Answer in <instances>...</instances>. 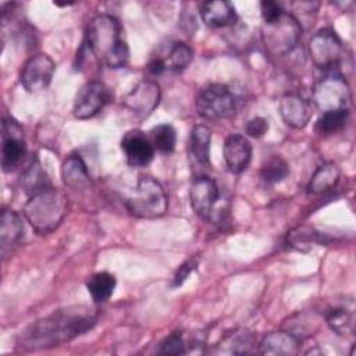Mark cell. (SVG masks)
Wrapping results in <instances>:
<instances>
[{
	"label": "cell",
	"mask_w": 356,
	"mask_h": 356,
	"mask_svg": "<svg viewBox=\"0 0 356 356\" xmlns=\"http://www.w3.org/2000/svg\"><path fill=\"white\" fill-rule=\"evenodd\" d=\"M96 320L97 313L93 307H65L26 327L19 335V343L29 349L58 346L90 330Z\"/></svg>",
	"instance_id": "cell-1"
},
{
	"label": "cell",
	"mask_w": 356,
	"mask_h": 356,
	"mask_svg": "<svg viewBox=\"0 0 356 356\" xmlns=\"http://www.w3.org/2000/svg\"><path fill=\"white\" fill-rule=\"evenodd\" d=\"M83 44L90 56L110 68L125 67L129 60L128 44L121 39V25L108 14L90 19Z\"/></svg>",
	"instance_id": "cell-2"
},
{
	"label": "cell",
	"mask_w": 356,
	"mask_h": 356,
	"mask_svg": "<svg viewBox=\"0 0 356 356\" xmlns=\"http://www.w3.org/2000/svg\"><path fill=\"white\" fill-rule=\"evenodd\" d=\"M67 209V197L50 186L28 199L24 206V216L38 234H50L60 225Z\"/></svg>",
	"instance_id": "cell-3"
},
{
	"label": "cell",
	"mask_w": 356,
	"mask_h": 356,
	"mask_svg": "<svg viewBox=\"0 0 356 356\" xmlns=\"http://www.w3.org/2000/svg\"><path fill=\"white\" fill-rule=\"evenodd\" d=\"M168 196L164 186L152 177H140L134 193L127 200L131 214L140 218H156L167 213Z\"/></svg>",
	"instance_id": "cell-4"
},
{
	"label": "cell",
	"mask_w": 356,
	"mask_h": 356,
	"mask_svg": "<svg viewBox=\"0 0 356 356\" xmlns=\"http://www.w3.org/2000/svg\"><path fill=\"white\" fill-rule=\"evenodd\" d=\"M300 36L302 26L299 21L286 10L271 21H263V44L273 56H284L289 53L298 44Z\"/></svg>",
	"instance_id": "cell-5"
},
{
	"label": "cell",
	"mask_w": 356,
	"mask_h": 356,
	"mask_svg": "<svg viewBox=\"0 0 356 356\" xmlns=\"http://www.w3.org/2000/svg\"><path fill=\"white\" fill-rule=\"evenodd\" d=\"M197 114L206 120L229 118L235 113V96L222 83H211L196 97Z\"/></svg>",
	"instance_id": "cell-6"
},
{
	"label": "cell",
	"mask_w": 356,
	"mask_h": 356,
	"mask_svg": "<svg viewBox=\"0 0 356 356\" xmlns=\"http://www.w3.org/2000/svg\"><path fill=\"white\" fill-rule=\"evenodd\" d=\"M350 92L346 81L339 74L321 78L313 90L314 104L324 113L330 110L348 108Z\"/></svg>",
	"instance_id": "cell-7"
},
{
	"label": "cell",
	"mask_w": 356,
	"mask_h": 356,
	"mask_svg": "<svg viewBox=\"0 0 356 356\" xmlns=\"http://www.w3.org/2000/svg\"><path fill=\"white\" fill-rule=\"evenodd\" d=\"M343 46L338 35L330 29L324 28L314 33L309 42V54L312 61L323 70H332L338 65L342 57Z\"/></svg>",
	"instance_id": "cell-8"
},
{
	"label": "cell",
	"mask_w": 356,
	"mask_h": 356,
	"mask_svg": "<svg viewBox=\"0 0 356 356\" xmlns=\"http://www.w3.org/2000/svg\"><path fill=\"white\" fill-rule=\"evenodd\" d=\"M110 89L100 81L86 82L76 93L74 100V115L79 120L95 117L110 102Z\"/></svg>",
	"instance_id": "cell-9"
},
{
	"label": "cell",
	"mask_w": 356,
	"mask_h": 356,
	"mask_svg": "<svg viewBox=\"0 0 356 356\" xmlns=\"http://www.w3.org/2000/svg\"><path fill=\"white\" fill-rule=\"evenodd\" d=\"M54 70V61L47 54L39 53L25 61L19 81L28 92H40L50 85Z\"/></svg>",
	"instance_id": "cell-10"
},
{
	"label": "cell",
	"mask_w": 356,
	"mask_h": 356,
	"mask_svg": "<svg viewBox=\"0 0 356 356\" xmlns=\"http://www.w3.org/2000/svg\"><path fill=\"white\" fill-rule=\"evenodd\" d=\"M1 167L4 172L14 171L25 154V143L22 139V131L13 120L3 121L1 134Z\"/></svg>",
	"instance_id": "cell-11"
},
{
	"label": "cell",
	"mask_w": 356,
	"mask_h": 356,
	"mask_svg": "<svg viewBox=\"0 0 356 356\" xmlns=\"http://www.w3.org/2000/svg\"><path fill=\"white\" fill-rule=\"evenodd\" d=\"M218 195V186L214 179L206 175L195 178L189 191V200L193 211L204 220H211Z\"/></svg>",
	"instance_id": "cell-12"
},
{
	"label": "cell",
	"mask_w": 356,
	"mask_h": 356,
	"mask_svg": "<svg viewBox=\"0 0 356 356\" xmlns=\"http://www.w3.org/2000/svg\"><path fill=\"white\" fill-rule=\"evenodd\" d=\"M121 149L132 167H145L154 157V146L149 136L139 129L128 131L121 139Z\"/></svg>",
	"instance_id": "cell-13"
},
{
	"label": "cell",
	"mask_w": 356,
	"mask_h": 356,
	"mask_svg": "<svg viewBox=\"0 0 356 356\" xmlns=\"http://www.w3.org/2000/svg\"><path fill=\"white\" fill-rule=\"evenodd\" d=\"M160 102V88L156 82L143 79L140 81L124 99V104L132 113L146 117Z\"/></svg>",
	"instance_id": "cell-14"
},
{
	"label": "cell",
	"mask_w": 356,
	"mask_h": 356,
	"mask_svg": "<svg viewBox=\"0 0 356 356\" xmlns=\"http://www.w3.org/2000/svg\"><path fill=\"white\" fill-rule=\"evenodd\" d=\"M222 154L227 167L232 172L239 174L249 165L252 159V145L246 136L234 134L225 139Z\"/></svg>",
	"instance_id": "cell-15"
},
{
	"label": "cell",
	"mask_w": 356,
	"mask_h": 356,
	"mask_svg": "<svg viewBox=\"0 0 356 356\" xmlns=\"http://www.w3.org/2000/svg\"><path fill=\"white\" fill-rule=\"evenodd\" d=\"M325 321L332 331L342 337H352L355 334V302L352 298L337 302L328 307Z\"/></svg>",
	"instance_id": "cell-16"
},
{
	"label": "cell",
	"mask_w": 356,
	"mask_h": 356,
	"mask_svg": "<svg viewBox=\"0 0 356 356\" xmlns=\"http://www.w3.org/2000/svg\"><path fill=\"white\" fill-rule=\"evenodd\" d=\"M280 113L282 120L293 128H303L312 117L310 103L296 93L282 96L280 102Z\"/></svg>",
	"instance_id": "cell-17"
},
{
	"label": "cell",
	"mask_w": 356,
	"mask_h": 356,
	"mask_svg": "<svg viewBox=\"0 0 356 356\" xmlns=\"http://www.w3.org/2000/svg\"><path fill=\"white\" fill-rule=\"evenodd\" d=\"M300 341L289 331H274L267 334L259 343V350L263 355L292 356L299 352Z\"/></svg>",
	"instance_id": "cell-18"
},
{
	"label": "cell",
	"mask_w": 356,
	"mask_h": 356,
	"mask_svg": "<svg viewBox=\"0 0 356 356\" xmlns=\"http://www.w3.org/2000/svg\"><path fill=\"white\" fill-rule=\"evenodd\" d=\"M203 22L210 28H222L234 25L238 19L235 7L224 0L203 1L199 7Z\"/></svg>",
	"instance_id": "cell-19"
},
{
	"label": "cell",
	"mask_w": 356,
	"mask_h": 356,
	"mask_svg": "<svg viewBox=\"0 0 356 356\" xmlns=\"http://www.w3.org/2000/svg\"><path fill=\"white\" fill-rule=\"evenodd\" d=\"M210 145L211 131L206 125H195L188 142V153L193 165L200 168L210 167Z\"/></svg>",
	"instance_id": "cell-20"
},
{
	"label": "cell",
	"mask_w": 356,
	"mask_h": 356,
	"mask_svg": "<svg viewBox=\"0 0 356 356\" xmlns=\"http://www.w3.org/2000/svg\"><path fill=\"white\" fill-rule=\"evenodd\" d=\"M61 178L64 185L74 191H86L92 185L86 164L78 154H72L64 160L61 165Z\"/></svg>",
	"instance_id": "cell-21"
},
{
	"label": "cell",
	"mask_w": 356,
	"mask_h": 356,
	"mask_svg": "<svg viewBox=\"0 0 356 356\" xmlns=\"http://www.w3.org/2000/svg\"><path fill=\"white\" fill-rule=\"evenodd\" d=\"M22 232L24 225L19 214L14 210L4 209L0 217V245L3 254L19 242Z\"/></svg>",
	"instance_id": "cell-22"
},
{
	"label": "cell",
	"mask_w": 356,
	"mask_h": 356,
	"mask_svg": "<svg viewBox=\"0 0 356 356\" xmlns=\"http://www.w3.org/2000/svg\"><path fill=\"white\" fill-rule=\"evenodd\" d=\"M115 285V277L107 271L96 273L90 275L86 281V289L96 303L108 300L110 296L114 293Z\"/></svg>",
	"instance_id": "cell-23"
},
{
	"label": "cell",
	"mask_w": 356,
	"mask_h": 356,
	"mask_svg": "<svg viewBox=\"0 0 356 356\" xmlns=\"http://www.w3.org/2000/svg\"><path fill=\"white\" fill-rule=\"evenodd\" d=\"M21 184H22V188L25 189V192L31 196L51 186L44 170L42 168L38 159L32 160L31 164L26 167V170L21 175Z\"/></svg>",
	"instance_id": "cell-24"
},
{
	"label": "cell",
	"mask_w": 356,
	"mask_h": 356,
	"mask_svg": "<svg viewBox=\"0 0 356 356\" xmlns=\"http://www.w3.org/2000/svg\"><path fill=\"white\" fill-rule=\"evenodd\" d=\"M338 179H339V168L337 167V164L331 161L324 163L313 174L309 182L307 191L310 193H323L331 189L332 186H335Z\"/></svg>",
	"instance_id": "cell-25"
},
{
	"label": "cell",
	"mask_w": 356,
	"mask_h": 356,
	"mask_svg": "<svg viewBox=\"0 0 356 356\" xmlns=\"http://www.w3.org/2000/svg\"><path fill=\"white\" fill-rule=\"evenodd\" d=\"M256 343V338L248 330H238L227 335L218 345L222 353H248Z\"/></svg>",
	"instance_id": "cell-26"
},
{
	"label": "cell",
	"mask_w": 356,
	"mask_h": 356,
	"mask_svg": "<svg viewBox=\"0 0 356 356\" xmlns=\"http://www.w3.org/2000/svg\"><path fill=\"white\" fill-rule=\"evenodd\" d=\"M149 139L152 140L154 150H159L163 154H170L177 145V132L172 125L160 124L149 132Z\"/></svg>",
	"instance_id": "cell-27"
},
{
	"label": "cell",
	"mask_w": 356,
	"mask_h": 356,
	"mask_svg": "<svg viewBox=\"0 0 356 356\" xmlns=\"http://www.w3.org/2000/svg\"><path fill=\"white\" fill-rule=\"evenodd\" d=\"M349 118V110L348 108H338V110H330L324 111L321 117L316 122V129L320 134L330 135L341 131Z\"/></svg>",
	"instance_id": "cell-28"
},
{
	"label": "cell",
	"mask_w": 356,
	"mask_h": 356,
	"mask_svg": "<svg viewBox=\"0 0 356 356\" xmlns=\"http://www.w3.org/2000/svg\"><path fill=\"white\" fill-rule=\"evenodd\" d=\"M288 174H289L288 163L285 161V159L277 154L267 159L263 163L260 170V175L267 184H278L284 181L288 177Z\"/></svg>",
	"instance_id": "cell-29"
},
{
	"label": "cell",
	"mask_w": 356,
	"mask_h": 356,
	"mask_svg": "<svg viewBox=\"0 0 356 356\" xmlns=\"http://www.w3.org/2000/svg\"><path fill=\"white\" fill-rule=\"evenodd\" d=\"M192 60V49L186 44V43H175L170 53L167 60H164L165 63V68L171 70V71H182Z\"/></svg>",
	"instance_id": "cell-30"
},
{
	"label": "cell",
	"mask_w": 356,
	"mask_h": 356,
	"mask_svg": "<svg viewBox=\"0 0 356 356\" xmlns=\"http://www.w3.org/2000/svg\"><path fill=\"white\" fill-rule=\"evenodd\" d=\"M318 241V234L309 227H298L288 234V243L299 250H305Z\"/></svg>",
	"instance_id": "cell-31"
},
{
	"label": "cell",
	"mask_w": 356,
	"mask_h": 356,
	"mask_svg": "<svg viewBox=\"0 0 356 356\" xmlns=\"http://www.w3.org/2000/svg\"><path fill=\"white\" fill-rule=\"evenodd\" d=\"M185 350V342L179 332L170 334L159 348L160 355H184Z\"/></svg>",
	"instance_id": "cell-32"
},
{
	"label": "cell",
	"mask_w": 356,
	"mask_h": 356,
	"mask_svg": "<svg viewBox=\"0 0 356 356\" xmlns=\"http://www.w3.org/2000/svg\"><path fill=\"white\" fill-rule=\"evenodd\" d=\"M245 129L249 136L261 138L268 131V122L263 117H253L252 120L248 121Z\"/></svg>",
	"instance_id": "cell-33"
},
{
	"label": "cell",
	"mask_w": 356,
	"mask_h": 356,
	"mask_svg": "<svg viewBox=\"0 0 356 356\" xmlns=\"http://www.w3.org/2000/svg\"><path fill=\"white\" fill-rule=\"evenodd\" d=\"M260 10H261L263 21H271L285 11L280 3L273 0H263L260 3Z\"/></svg>",
	"instance_id": "cell-34"
},
{
	"label": "cell",
	"mask_w": 356,
	"mask_h": 356,
	"mask_svg": "<svg viewBox=\"0 0 356 356\" xmlns=\"http://www.w3.org/2000/svg\"><path fill=\"white\" fill-rule=\"evenodd\" d=\"M195 268H196V260H195V259H189V260H186L185 263H182V264L178 267V270H177V273H175V275H174V278H172V286H179V285H182L184 281L191 275V273H192Z\"/></svg>",
	"instance_id": "cell-35"
},
{
	"label": "cell",
	"mask_w": 356,
	"mask_h": 356,
	"mask_svg": "<svg viewBox=\"0 0 356 356\" xmlns=\"http://www.w3.org/2000/svg\"><path fill=\"white\" fill-rule=\"evenodd\" d=\"M147 70L152 75H160L163 74L167 68H165V63L163 58H153L149 65H147Z\"/></svg>",
	"instance_id": "cell-36"
}]
</instances>
